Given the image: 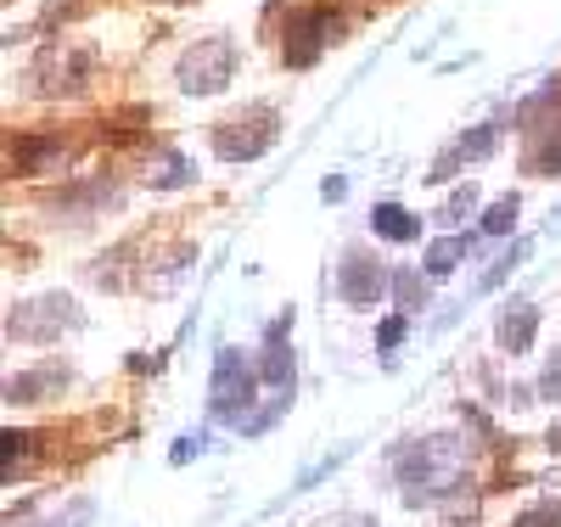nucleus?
<instances>
[{"mask_svg": "<svg viewBox=\"0 0 561 527\" xmlns=\"http://www.w3.org/2000/svg\"><path fill=\"white\" fill-rule=\"evenodd\" d=\"M466 483V444L438 433V438H421L399 455V494L404 505H438Z\"/></svg>", "mask_w": 561, "mask_h": 527, "instance_id": "f257e3e1", "label": "nucleus"}, {"mask_svg": "<svg viewBox=\"0 0 561 527\" xmlns=\"http://www.w3.org/2000/svg\"><path fill=\"white\" fill-rule=\"evenodd\" d=\"M230 79H237V39H225V34L197 39L192 51L180 57V90L185 95H219Z\"/></svg>", "mask_w": 561, "mask_h": 527, "instance_id": "f03ea898", "label": "nucleus"}, {"mask_svg": "<svg viewBox=\"0 0 561 527\" xmlns=\"http://www.w3.org/2000/svg\"><path fill=\"white\" fill-rule=\"evenodd\" d=\"M343 39V18L332 7H309V12H293L287 18V34H280V57H287V68H309L325 45Z\"/></svg>", "mask_w": 561, "mask_h": 527, "instance_id": "7ed1b4c3", "label": "nucleus"}, {"mask_svg": "<svg viewBox=\"0 0 561 527\" xmlns=\"http://www.w3.org/2000/svg\"><path fill=\"white\" fill-rule=\"evenodd\" d=\"M270 140H275V113L270 107H253L248 118H225L214 129V152L225 163H253L270 152Z\"/></svg>", "mask_w": 561, "mask_h": 527, "instance_id": "20e7f679", "label": "nucleus"}, {"mask_svg": "<svg viewBox=\"0 0 561 527\" xmlns=\"http://www.w3.org/2000/svg\"><path fill=\"white\" fill-rule=\"evenodd\" d=\"M208 404H214L219 421H242V410L253 404V365L237 348H219L214 381H208Z\"/></svg>", "mask_w": 561, "mask_h": 527, "instance_id": "39448f33", "label": "nucleus"}, {"mask_svg": "<svg viewBox=\"0 0 561 527\" xmlns=\"http://www.w3.org/2000/svg\"><path fill=\"white\" fill-rule=\"evenodd\" d=\"M73 325H79L73 298H34V303L12 309L7 337H51V331H73Z\"/></svg>", "mask_w": 561, "mask_h": 527, "instance_id": "423d86ee", "label": "nucleus"}, {"mask_svg": "<svg viewBox=\"0 0 561 527\" xmlns=\"http://www.w3.org/2000/svg\"><path fill=\"white\" fill-rule=\"evenodd\" d=\"M382 293H388V275H382V264H377V259L348 253V259L337 264V298H343L348 309H370V303H382Z\"/></svg>", "mask_w": 561, "mask_h": 527, "instance_id": "0eeeda50", "label": "nucleus"}, {"mask_svg": "<svg viewBox=\"0 0 561 527\" xmlns=\"http://www.w3.org/2000/svg\"><path fill=\"white\" fill-rule=\"evenodd\" d=\"M523 129H528L523 169L528 174H561V90H550V118L545 124H523Z\"/></svg>", "mask_w": 561, "mask_h": 527, "instance_id": "6e6552de", "label": "nucleus"}, {"mask_svg": "<svg viewBox=\"0 0 561 527\" xmlns=\"http://www.w3.org/2000/svg\"><path fill=\"white\" fill-rule=\"evenodd\" d=\"M494 140H500V124H472L460 140H449V147H444V158L427 169V180H449L455 163H478V158H489V152H494Z\"/></svg>", "mask_w": 561, "mask_h": 527, "instance_id": "1a4fd4ad", "label": "nucleus"}, {"mask_svg": "<svg viewBox=\"0 0 561 527\" xmlns=\"http://www.w3.org/2000/svg\"><path fill=\"white\" fill-rule=\"evenodd\" d=\"M287 331H293V314H280V320L270 325L264 365H259V376L270 381L275 393H293V381H298V365H293V348H287Z\"/></svg>", "mask_w": 561, "mask_h": 527, "instance_id": "9d476101", "label": "nucleus"}, {"mask_svg": "<svg viewBox=\"0 0 561 527\" xmlns=\"http://www.w3.org/2000/svg\"><path fill=\"white\" fill-rule=\"evenodd\" d=\"M534 331H539V309L528 298H505L500 309V325H494V337L505 354H528L534 348Z\"/></svg>", "mask_w": 561, "mask_h": 527, "instance_id": "9b49d317", "label": "nucleus"}, {"mask_svg": "<svg viewBox=\"0 0 561 527\" xmlns=\"http://www.w3.org/2000/svg\"><path fill=\"white\" fill-rule=\"evenodd\" d=\"M62 158V140L57 135H23L12 140V174H45V163Z\"/></svg>", "mask_w": 561, "mask_h": 527, "instance_id": "f8f14e48", "label": "nucleus"}, {"mask_svg": "<svg viewBox=\"0 0 561 527\" xmlns=\"http://www.w3.org/2000/svg\"><path fill=\"white\" fill-rule=\"evenodd\" d=\"M370 230H377L382 242L404 248V242H415V236H421V219L410 208H399V203H377V208H370Z\"/></svg>", "mask_w": 561, "mask_h": 527, "instance_id": "ddd939ff", "label": "nucleus"}, {"mask_svg": "<svg viewBox=\"0 0 561 527\" xmlns=\"http://www.w3.org/2000/svg\"><path fill=\"white\" fill-rule=\"evenodd\" d=\"M62 381H68V365L18 370V376L7 381V399H12V404H34V399H45V388H62Z\"/></svg>", "mask_w": 561, "mask_h": 527, "instance_id": "4468645a", "label": "nucleus"}, {"mask_svg": "<svg viewBox=\"0 0 561 527\" xmlns=\"http://www.w3.org/2000/svg\"><path fill=\"white\" fill-rule=\"evenodd\" d=\"M96 203H113V180H84V185H68L51 197V214H73V208H96Z\"/></svg>", "mask_w": 561, "mask_h": 527, "instance_id": "2eb2a0df", "label": "nucleus"}, {"mask_svg": "<svg viewBox=\"0 0 561 527\" xmlns=\"http://www.w3.org/2000/svg\"><path fill=\"white\" fill-rule=\"evenodd\" d=\"M51 68H57V51H51V57H45V62H39L34 73H51ZM62 73H68V79H73V90H79V84L90 79V51H73V57L62 62ZM68 79H62V90H68ZM34 95H51V84H45V79H39V84H34Z\"/></svg>", "mask_w": 561, "mask_h": 527, "instance_id": "dca6fc26", "label": "nucleus"}, {"mask_svg": "<svg viewBox=\"0 0 561 527\" xmlns=\"http://www.w3.org/2000/svg\"><path fill=\"white\" fill-rule=\"evenodd\" d=\"M460 259H466V236H438L427 248V275H449Z\"/></svg>", "mask_w": 561, "mask_h": 527, "instance_id": "f3484780", "label": "nucleus"}, {"mask_svg": "<svg viewBox=\"0 0 561 527\" xmlns=\"http://www.w3.org/2000/svg\"><path fill=\"white\" fill-rule=\"evenodd\" d=\"M287 410H293V393H275V399H270L259 415H248V421H242V438H264L270 426H275L280 415H287Z\"/></svg>", "mask_w": 561, "mask_h": 527, "instance_id": "a211bd4d", "label": "nucleus"}, {"mask_svg": "<svg viewBox=\"0 0 561 527\" xmlns=\"http://www.w3.org/2000/svg\"><path fill=\"white\" fill-rule=\"evenodd\" d=\"M523 259H528V242H511V248H505V259L478 280V293H494V286H505V275H517V264H523Z\"/></svg>", "mask_w": 561, "mask_h": 527, "instance_id": "6ab92c4d", "label": "nucleus"}, {"mask_svg": "<svg viewBox=\"0 0 561 527\" xmlns=\"http://www.w3.org/2000/svg\"><path fill=\"white\" fill-rule=\"evenodd\" d=\"M517 208H523V203H517V191H511V197H500V203L483 214V230H489V236H511V230H517Z\"/></svg>", "mask_w": 561, "mask_h": 527, "instance_id": "aec40b11", "label": "nucleus"}, {"mask_svg": "<svg viewBox=\"0 0 561 527\" xmlns=\"http://www.w3.org/2000/svg\"><path fill=\"white\" fill-rule=\"evenodd\" d=\"M393 298H399V309L410 314V309H421V303H427V286H421L410 270H399V275H393Z\"/></svg>", "mask_w": 561, "mask_h": 527, "instance_id": "412c9836", "label": "nucleus"}, {"mask_svg": "<svg viewBox=\"0 0 561 527\" xmlns=\"http://www.w3.org/2000/svg\"><path fill=\"white\" fill-rule=\"evenodd\" d=\"M404 331H410V314H388V320L377 325V348H382L388 359H393V348L404 343Z\"/></svg>", "mask_w": 561, "mask_h": 527, "instance_id": "4be33fe9", "label": "nucleus"}, {"mask_svg": "<svg viewBox=\"0 0 561 527\" xmlns=\"http://www.w3.org/2000/svg\"><path fill=\"white\" fill-rule=\"evenodd\" d=\"M511 527H561V500H545V505H534V511H523Z\"/></svg>", "mask_w": 561, "mask_h": 527, "instance_id": "5701e85b", "label": "nucleus"}, {"mask_svg": "<svg viewBox=\"0 0 561 527\" xmlns=\"http://www.w3.org/2000/svg\"><path fill=\"white\" fill-rule=\"evenodd\" d=\"M472 208H478V185H460L455 197L444 203V219H449V225H460V214H472Z\"/></svg>", "mask_w": 561, "mask_h": 527, "instance_id": "b1692460", "label": "nucleus"}, {"mask_svg": "<svg viewBox=\"0 0 561 527\" xmlns=\"http://www.w3.org/2000/svg\"><path fill=\"white\" fill-rule=\"evenodd\" d=\"M23 455H28V433H12L7 426V433H0V466L12 471V460H23Z\"/></svg>", "mask_w": 561, "mask_h": 527, "instance_id": "393cba45", "label": "nucleus"}, {"mask_svg": "<svg viewBox=\"0 0 561 527\" xmlns=\"http://www.w3.org/2000/svg\"><path fill=\"white\" fill-rule=\"evenodd\" d=\"M203 438H208V433H185V438H180V444L169 449V460H174V466H185V460H197V455H203Z\"/></svg>", "mask_w": 561, "mask_h": 527, "instance_id": "a878e982", "label": "nucleus"}, {"mask_svg": "<svg viewBox=\"0 0 561 527\" xmlns=\"http://www.w3.org/2000/svg\"><path fill=\"white\" fill-rule=\"evenodd\" d=\"M539 399H561V348H556V359H550L545 376H539Z\"/></svg>", "mask_w": 561, "mask_h": 527, "instance_id": "bb28decb", "label": "nucleus"}, {"mask_svg": "<svg viewBox=\"0 0 561 527\" xmlns=\"http://www.w3.org/2000/svg\"><path fill=\"white\" fill-rule=\"evenodd\" d=\"M185 180H192V169H185V158H169V169L152 180L158 191H169V185H185Z\"/></svg>", "mask_w": 561, "mask_h": 527, "instance_id": "cd10ccee", "label": "nucleus"}, {"mask_svg": "<svg viewBox=\"0 0 561 527\" xmlns=\"http://www.w3.org/2000/svg\"><path fill=\"white\" fill-rule=\"evenodd\" d=\"M320 197H325V203H343V197H348V180H343V174H332V180L320 185Z\"/></svg>", "mask_w": 561, "mask_h": 527, "instance_id": "c85d7f7f", "label": "nucleus"}, {"mask_svg": "<svg viewBox=\"0 0 561 527\" xmlns=\"http://www.w3.org/2000/svg\"><path fill=\"white\" fill-rule=\"evenodd\" d=\"M550 449H556V455H561V426H556V433H550Z\"/></svg>", "mask_w": 561, "mask_h": 527, "instance_id": "c756f323", "label": "nucleus"}, {"mask_svg": "<svg viewBox=\"0 0 561 527\" xmlns=\"http://www.w3.org/2000/svg\"><path fill=\"white\" fill-rule=\"evenodd\" d=\"M545 230H556V236H561V208H556V219H550V225H545Z\"/></svg>", "mask_w": 561, "mask_h": 527, "instance_id": "7c9ffc66", "label": "nucleus"}, {"mask_svg": "<svg viewBox=\"0 0 561 527\" xmlns=\"http://www.w3.org/2000/svg\"><path fill=\"white\" fill-rule=\"evenodd\" d=\"M28 527H68V522H28Z\"/></svg>", "mask_w": 561, "mask_h": 527, "instance_id": "2f4dec72", "label": "nucleus"}, {"mask_svg": "<svg viewBox=\"0 0 561 527\" xmlns=\"http://www.w3.org/2000/svg\"><path fill=\"white\" fill-rule=\"evenodd\" d=\"M455 527H478V522H455Z\"/></svg>", "mask_w": 561, "mask_h": 527, "instance_id": "473e14b6", "label": "nucleus"}]
</instances>
